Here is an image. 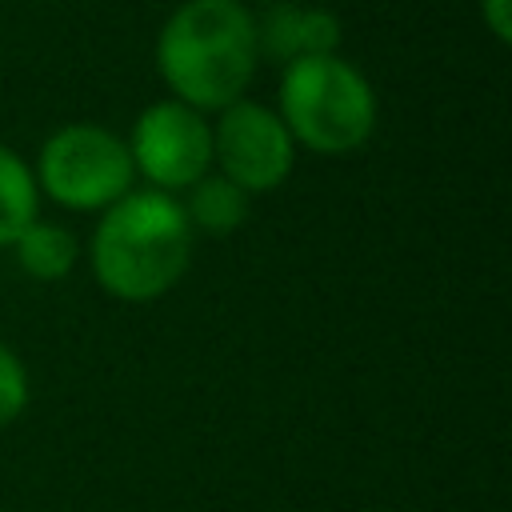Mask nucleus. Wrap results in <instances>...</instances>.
Instances as JSON below:
<instances>
[{"mask_svg":"<svg viewBox=\"0 0 512 512\" xmlns=\"http://www.w3.org/2000/svg\"><path fill=\"white\" fill-rule=\"evenodd\" d=\"M196 232L176 196L132 188L96 216L84 244L92 280L120 304H152L168 296L192 268Z\"/></svg>","mask_w":512,"mask_h":512,"instance_id":"1","label":"nucleus"},{"mask_svg":"<svg viewBox=\"0 0 512 512\" xmlns=\"http://www.w3.org/2000/svg\"><path fill=\"white\" fill-rule=\"evenodd\" d=\"M256 64V20L244 0H180L156 32V72L168 96L204 116L248 96Z\"/></svg>","mask_w":512,"mask_h":512,"instance_id":"2","label":"nucleus"},{"mask_svg":"<svg viewBox=\"0 0 512 512\" xmlns=\"http://www.w3.org/2000/svg\"><path fill=\"white\" fill-rule=\"evenodd\" d=\"M272 108L284 120L296 152L316 156H352L376 136L380 124L372 80L340 52L284 64Z\"/></svg>","mask_w":512,"mask_h":512,"instance_id":"3","label":"nucleus"},{"mask_svg":"<svg viewBox=\"0 0 512 512\" xmlns=\"http://www.w3.org/2000/svg\"><path fill=\"white\" fill-rule=\"evenodd\" d=\"M32 176L40 200L92 216H100L108 204H116L124 192L136 188L124 136L92 120H72L48 132L36 152Z\"/></svg>","mask_w":512,"mask_h":512,"instance_id":"4","label":"nucleus"},{"mask_svg":"<svg viewBox=\"0 0 512 512\" xmlns=\"http://www.w3.org/2000/svg\"><path fill=\"white\" fill-rule=\"evenodd\" d=\"M124 144H128L136 180L168 196L188 192L200 176L212 172V116L172 96L144 104Z\"/></svg>","mask_w":512,"mask_h":512,"instance_id":"5","label":"nucleus"},{"mask_svg":"<svg viewBox=\"0 0 512 512\" xmlns=\"http://www.w3.org/2000/svg\"><path fill=\"white\" fill-rule=\"evenodd\" d=\"M296 168V144L272 104L252 96L212 112V172L228 176L248 196L276 192Z\"/></svg>","mask_w":512,"mask_h":512,"instance_id":"6","label":"nucleus"},{"mask_svg":"<svg viewBox=\"0 0 512 512\" xmlns=\"http://www.w3.org/2000/svg\"><path fill=\"white\" fill-rule=\"evenodd\" d=\"M256 20V52L260 60L296 64L308 56H332L340 52L344 24L332 8L308 4V0H268L252 12Z\"/></svg>","mask_w":512,"mask_h":512,"instance_id":"7","label":"nucleus"},{"mask_svg":"<svg viewBox=\"0 0 512 512\" xmlns=\"http://www.w3.org/2000/svg\"><path fill=\"white\" fill-rule=\"evenodd\" d=\"M8 252H12L16 268H20L28 280L56 284V280H64V276L76 272V264H80V256H84V244L76 240L72 228L36 216V220L12 240Z\"/></svg>","mask_w":512,"mask_h":512,"instance_id":"8","label":"nucleus"},{"mask_svg":"<svg viewBox=\"0 0 512 512\" xmlns=\"http://www.w3.org/2000/svg\"><path fill=\"white\" fill-rule=\"evenodd\" d=\"M176 200H180L192 232H204V236H232L252 212V196L244 188H236L228 176H220V172L200 176Z\"/></svg>","mask_w":512,"mask_h":512,"instance_id":"9","label":"nucleus"},{"mask_svg":"<svg viewBox=\"0 0 512 512\" xmlns=\"http://www.w3.org/2000/svg\"><path fill=\"white\" fill-rule=\"evenodd\" d=\"M36 216H40V188L32 164L12 144H0V248H12V240Z\"/></svg>","mask_w":512,"mask_h":512,"instance_id":"10","label":"nucleus"},{"mask_svg":"<svg viewBox=\"0 0 512 512\" xmlns=\"http://www.w3.org/2000/svg\"><path fill=\"white\" fill-rule=\"evenodd\" d=\"M32 400V380L24 360L0 340V428H8L12 420H20V412Z\"/></svg>","mask_w":512,"mask_h":512,"instance_id":"11","label":"nucleus"},{"mask_svg":"<svg viewBox=\"0 0 512 512\" xmlns=\"http://www.w3.org/2000/svg\"><path fill=\"white\" fill-rule=\"evenodd\" d=\"M476 12H480V24L488 28V36L496 44L512 40V0H476Z\"/></svg>","mask_w":512,"mask_h":512,"instance_id":"12","label":"nucleus"}]
</instances>
